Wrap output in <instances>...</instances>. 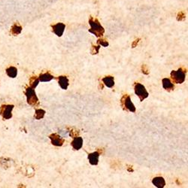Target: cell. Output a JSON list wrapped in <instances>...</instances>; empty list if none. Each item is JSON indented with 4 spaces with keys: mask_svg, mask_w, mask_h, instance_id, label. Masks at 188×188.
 <instances>
[{
    "mask_svg": "<svg viewBox=\"0 0 188 188\" xmlns=\"http://www.w3.org/2000/svg\"><path fill=\"white\" fill-rule=\"evenodd\" d=\"M44 114H45V111L43 109H36V112H35L34 117L36 120H40L44 117Z\"/></svg>",
    "mask_w": 188,
    "mask_h": 188,
    "instance_id": "cell-18",
    "label": "cell"
},
{
    "mask_svg": "<svg viewBox=\"0 0 188 188\" xmlns=\"http://www.w3.org/2000/svg\"><path fill=\"white\" fill-rule=\"evenodd\" d=\"M121 105L123 107H124L123 109L128 110L131 112L136 111V107L131 101L130 96L128 95H125L123 96V98L121 99Z\"/></svg>",
    "mask_w": 188,
    "mask_h": 188,
    "instance_id": "cell-5",
    "label": "cell"
},
{
    "mask_svg": "<svg viewBox=\"0 0 188 188\" xmlns=\"http://www.w3.org/2000/svg\"><path fill=\"white\" fill-rule=\"evenodd\" d=\"M39 83V79L36 76L32 77V78H30V80H29V85H30V87L33 88V89H34V88H36V87L38 86Z\"/></svg>",
    "mask_w": 188,
    "mask_h": 188,
    "instance_id": "cell-19",
    "label": "cell"
},
{
    "mask_svg": "<svg viewBox=\"0 0 188 188\" xmlns=\"http://www.w3.org/2000/svg\"><path fill=\"white\" fill-rule=\"evenodd\" d=\"M21 31L22 27L19 24H17V23L14 24L12 26V29H11V33H12V34L13 36H17V35H19L20 33H21Z\"/></svg>",
    "mask_w": 188,
    "mask_h": 188,
    "instance_id": "cell-17",
    "label": "cell"
},
{
    "mask_svg": "<svg viewBox=\"0 0 188 188\" xmlns=\"http://www.w3.org/2000/svg\"><path fill=\"white\" fill-rule=\"evenodd\" d=\"M152 183L154 186H156L158 188H162L165 185V180L162 177H156V178H154L152 181Z\"/></svg>",
    "mask_w": 188,
    "mask_h": 188,
    "instance_id": "cell-13",
    "label": "cell"
},
{
    "mask_svg": "<svg viewBox=\"0 0 188 188\" xmlns=\"http://www.w3.org/2000/svg\"><path fill=\"white\" fill-rule=\"evenodd\" d=\"M54 77L52 75L49 74V73H44V74H41L39 75V81L41 82H48V81H51L52 79H54Z\"/></svg>",
    "mask_w": 188,
    "mask_h": 188,
    "instance_id": "cell-15",
    "label": "cell"
},
{
    "mask_svg": "<svg viewBox=\"0 0 188 188\" xmlns=\"http://www.w3.org/2000/svg\"><path fill=\"white\" fill-rule=\"evenodd\" d=\"M14 109L13 105H7V106H2L0 109V114L3 117L4 119H11L12 117V111Z\"/></svg>",
    "mask_w": 188,
    "mask_h": 188,
    "instance_id": "cell-6",
    "label": "cell"
},
{
    "mask_svg": "<svg viewBox=\"0 0 188 188\" xmlns=\"http://www.w3.org/2000/svg\"><path fill=\"white\" fill-rule=\"evenodd\" d=\"M50 139L51 140V143L54 146H62L63 144V143L65 142V140L60 136V135H58L57 133H54V134H51L49 136Z\"/></svg>",
    "mask_w": 188,
    "mask_h": 188,
    "instance_id": "cell-7",
    "label": "cell"
},
{
    "mask_svg": "<svg viewBox=\"0 0 188 188\" xmlns=\"http://www.w3.org/2000/svg\"><path fill=\"white\" fill-rule=\"evenodd\" d=\"M6 73L10 78H15V77H17V68H15V67L11 66L9 67V68H7Z\"/></svg>",
    "mask_w": 188,
    "mask_h": 188,
    "instance_id": "cell-16",
    "label": "cell"
},
{
    "mask_svg": "<svg viewBox=\"0 0 188 188\" xmlns=\"http://www.w3.org/2000/svg\"><path fill=\"white\" fill-rule=\"evenodd\" d=\"M99 154L97 151H95V152L92 153V154H88V160H89V162L90 163L93 165H97L98 162H99Z\"/></svg>",
    "mask_w": 188,
    "mask_h": 188,
    "instance_id": "cell-10",
    "label": "cell"
},
{
    "mask_svg": "<svg viewBox=\"0 0 188 188\" xmlns=\"http://www.w3.org/2000/svg\"><path fill=\"white\" fill-rule=\"evenodd\" d=\"M102 82L107 87L109 88L113 87L114 85V77L112 76H106L103 78H102Z\"/></svg>",
    "mask_w": 188,
    "mask_h": 188,
    "instance_id": "cell-14",
    "label": "cell"
},
{
    "mask_svg": "<svg viewBox=\"0 0 188 188\" xmlns=\"http://www.w3.org/2000/svg\"><path fill=\"white\" fill-rule=\"evenodd\" d=\"M26 96L27 98V102L30 106H35L36 104H39V99L36 96L34 89L32 87H28L26 90Z\"/></svg>",
    "mask_w": 188,
    "mask_h": 188,
    "instance_id": "cell-3",
    "label": "cell"
},
{
    "mask_svg": "<svg viewBox=\"0 0 188 188\" xmlns=\"http://www.w3.org/2000/svg\"><path fill=\"white\" fill-rule=\"evenodd\" d=\"M135 93L136 94L137 96H138V98L140 99V101L142 102L144 99L148 98L149 96V93H148V91L146 90L145 87H144V85H141L139 83H136L135 85Z\"/></svg>",
    "mask_w": 188,
    "mask_h": 188,
    "instance_id": "cell-4",
    "label": "cell"
},
{
    "mask_svg": "<svg viewBox=\"0 0 188 188\" xmlns=\"http://www.w3.org/2000/svg\"><path fill=\"white\" fill-rule=\"evenodd\" d=\"M185 72L182 68H179L177 71H172L171 78L175 84H182L185 81Z\"/></svg>",
    "mask_w": 188,
    "mask_h": 188,
    "instance_id": "cell-2",
    "label": "cell"
},
{
    "mask_svg": "<svg viewBox=\"0 0 188 188\" xmlns=\"http://www.w3.org/2000/svg\"><path fill=\"white\" fill-rule=\"evenodd\" d=\"M71 145L73 148V149L78 151V150H80L82 148L83 138L81 137H75L73 141H71Z\"/></svg>",
    "mask_w": 188,
    "mask_h": 188,
    "instance_id": "cell-9",
    "label": "cell"
},
{
    "mask_svg": "<svg viewBox=\"0 0 188 188\" xmlns=\"http://www.w3.org/2000/svg\"><path fill=\"white\" fill-rule=\"evenodd\" d=\"M52 30L58 37H61L66 29V25L63 23H58L55 25H52Z\"/></svg>",
    "mask_w": 188,
    "mask_h": 188,
    "instance_id": "cell-8",
    "label": "cell"
},
{
    "mask_svg": "<svg viewBox=\"0 0 188 188\" xmlns=\"http://www.w3.org/2000/svg\"><path fill=\"white\" fill-rule=\"evenodd\" d=\"M184 18H185L184 13L182 12H179V15H178V20H181L184 19Z\"/></svg>",
    "mask_w": 188,
    "mask_h": 188,
    "instance_id": "cell-21",
    "label": "cell"
},
{
    "mask_svg": "<svg viewBox=\"0 0 188 188\" xmlns=\"http://www.w3.org/2000/svg\"><path fill=\"white\" fill-rule=\"evenodd\" d=\"M58 81H59V85L60 86V87L63 90H67L68 86V79L67 78L66 76H63V75H61L58 78Z\"/></svg>",
    "mask_w": 188,
    "mask_h": 188,
    "instance_id": "cell-12",
    "label": "cell"
},
{
    "mask_svg": "<svg viewBox=\"0 0 188 188\" xmlns=\"http://www.w3.org/2000/svg\"><path fill=\"white\" fill-rule=\"evenodd\" d=\"M97 42L98 44H101L103 47H108L109 46V42H108L107 41L104 40V39H99V40H97Z\"/></svg>",
    "mask_w": 188,
    "mask_h": 188,
    "instance_id": "cell-20",
    "label": "cell"
},
{
    "mask_svg": "<svg viewBox=\"0 0 188 188\" xmlns=\"http://www.w3.org/2000/svg\"><path fill=\"white\" fill-rule=\"evenodd\" d=\"M89 24L90 25V29H89V33H92L96 37H102L105 33V29L100 24L97 19H93V17H90L89 20Z\"/></svg>",
    "mask_w": 188,
    "mask_h": 188,
    "instance_id": "cell-1",
    "label": "cell"
},
{
    "mask_svg": "<svg viewBox=\"0 0 188 188\" xmlns=\"http://www.w3.org/2000/svg\"><path fill=\"white\" fill-rule=\"evenodd\" d=\"M162 87L167 91H172L174 90L175 88V85H173V83L170 81L169 78H163L162 81Z\"/></svg>",
    "mask_w": 188,
    "mask_h": 188,
    "instance_id": "cell-11",
    "label": "cell"
}]
</instances>
